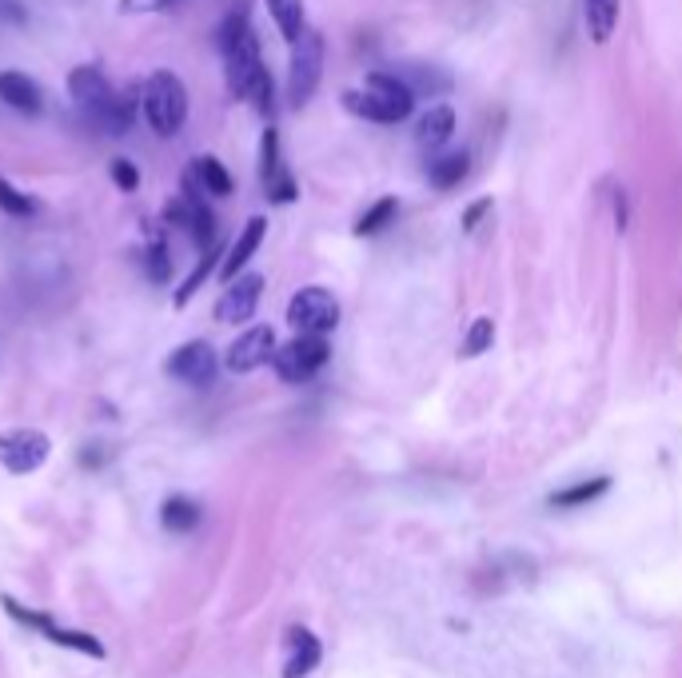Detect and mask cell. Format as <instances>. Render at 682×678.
<instances>
[{
  "instance_id": "e0dca14e",
  "label": "cell",
  "mask_w": 682,
  "mask_h": 678,
  "mask_svg": "<svg viewBox=\"0 0 682 678\" xmlns=\"http://www.w3.org/2000/svg\"><path fill=\"white\" fill-rule=\"evenodd\" d=\"M0 100H4L8 108H16V112H28V116L40 112V88H36V80H28V76L16 72V68L0 72Z\"/></svg>"
},
{
  "instance_id": "4dcf8cb0",
  "label": "cell",
  "mask_w": 682,
  "mask_h": 678,
  "mask_svg": "<svg viewBox=\"0 0 682 678\" xmlns=\"http://www.w3.org/2000/svg\"><path fill=\"white\" fill-rule=\"evenodd\" d=\"M0 212H8L12 220H24V216H32V212H36V200H32V196H24L20 188H12V184L0 176Z\"/></svg>"
},
{
  "instance_id": "ba28073f",
  "label": "cell",
  "mask_w": 682,
  "mask_h": 678,
  "mask_svg": "<svg viewBox=\"0 0 682 678\" xmlns=\"http://www.w3.org/2000/svg\"><path fill=\"white\" fill-rule=\"evenodd\" d=\"M4 611H8L16 623H24V627L40 631L44 639H52V643H60V647H72V651H80V655L104 659V643H100V639H92V635H84V631H68V627H60L56 619H48V615H40V611H28V607H20V603H16V599H8V595H4Z\"/></svg>"
},
{
  "instance_id": "f546056e",
  "label": "cell",
  "mask_w": 682,
  "mask_h": 678,
  "mask_svg": "<svg viewBox=\"0 0 682 678\" xmlns=\"http://www.w3.org/2000/svg\"><path fill=\"white\" fill-rule=\"evenodd\" d=\"M244 32H252V24H248V12L244 8H232L224 20H220V28H216V44H220V52H228Z\"/></svg>"
},
{
  "instance_id": "7402d4cb",
  "label": "cell",
  "mask_w": 682,
  "mask_h": 678,
  "mask_svg": "<svg viewBox=\"0 0 682 678\" xmlns=\"http://www.w3.org/2000/svg\"><path fill=\"white\" fill-rule=\"evenodd\" d=\"M467 152H447V156H439V160H431L427 164V180H431V188H439V192H451V188H459L463 184V176H467Z\"/></svg>"
},
{
  "instance_id": "5bb4252c",
  "label": "cell",
  "mask_w": 682,
  "mask_h": 678,
  "mask_svg": "<svg viewBox=\"0 0 682 678\" xmlns=\"http://www.w3.org/2000/svg\"><path fill=\"white\" fill-rule=\"evenodd\" d=\"M324 659L320 639L308 627H292L288 631V659H284V678H308Z\"/></svg>"
},
{
  "instance_id": "836d02e7",
  "label": "cell",
  "mask_w": 682,
  "mask_h": 678,
  "mask_svg": "<svg viewBox=\"0 0 682 678\" xmlns=\"http://www.w3.org/2000/svg\"><path fill=\"white\" fill-rule=\"evenodd\" d=\"M180 0H120V12H164Z\"/></svg>"
},
{
  "instance_id": "30bf717a",
  "label": "cell",
  "mask_w": 682,
  "mask_h": 678,
  "mask_svg": "<svg viewBox=\"0 0 682 678\" xmlns=\"http://www.w3.org/2000/svg\"><path fill=\"white\" fill-rule=\"evenodd\" d=\"M260 296H264V276L256 272H240L236 280H228L220 304H216V320L220 324H248L260 308Z\"/></svg>"
},
{
  "instance_id": "f1b7e54d",
  "label": "cell",
  "mask_w": 682,
  "mask_h": 678,
  "mask_svg": "<svg viewBox=\"0 0 682 678\" xmlns=\"http://www.w3.org/2000/svg\"><path fill=\"white\" fill-rule=\"evenodd\" d=\"M391 216H395V196H383L379 204H371V208L355 220V236H375V232H383V228L391 224Z\"/></svg>"
},
{
  "instance_id": "5b68a950",
  "label": "cell",
  "mask_w": 682,
  "mask_h": 678,
  "mask_svg": "<svg viewBox=\"0 0 682 678\" xmlns=\"http://www.w3.org/2000/svg\"><path fill=\"white\" fill-rule=\"evenodd\" d=\"M52 455V439L40 431V427H12V431H0V463L4 471L12 475H32L48 463Z\"/></svg>"
},
{
  "instance_id": "277c9868",
  "label": "cell",
  "mask_w": 682,
  "mask_h": 678,
  "mask_svg": "<svg viewBox=\"0 0 682 678\" xmlns=\"http://www.w3.org/2000/svg\"><path fill=\"white\" fill-rule=\"evenodd\" d=\"M332 347L324 336H312V332H300L296 339H288L284 347H276L272 355V367L284 383H308L324 363H328Z\"/></svg>"
},
{
  "instance_id": "ac0fdd59",
  "label": "cell",
  "mask_w": 682,
  "mask_h": 678,
  "mask_svg": "<svg viewBox=\"0 0 682 678\" xmlns=\"http://www.w3.org/2000/svg\"><path fill=\"white\" fill-rule=\"evenodd\" d=\"M619 8H623V0H583V20H587V32L595 44H607L615 36Z\"/></svg>"
},
{
  "instance_id": "83f0119b",
  "label": "cell",
  "mask_w": 682,
  "mask_h": 678,
  "mask_svg": "<svg viewBox=\"0 0 682 678\" xmlns=\"http://www.w3.org/2000/svg\"><path fill=\"white\" fill-rule=\"evenodd\" d=\"M491 343H495V320H491V316H479V320L467 328L463 343H459V355H463V359H475V355H483Z\"/></svg>"
},
{
  "instance_id": "d6986e66",
  "label": "cell",
  "mask_w": 682,
  "mask_h": 678,
  "mask_svg": "<svg viewBox=\"0 0 682 678\" xmlns=\"http://www.w3.org/2000/svg\"><path fill=\"white\" fill-rule=\"evenodd\" d=\"M415 96H439V92H447L451 88V76L447 72H439V68H431V64H403V68H391Z\"/></svg>"
},
{
  "instance_id": "44dd1931",
  "label": "cell",
  "mask_w": 682,
  "mask_h": 678,
  "mask_svg": "<svg viewBox=\"0 0 682 678\" xmlns=\"http://www.w3.org/2000/svg\"><path fill=\"white\" fill-rule=\"evenodd\" d=\"M188 200V236L196 240V248L200 252H208V248H216V216H212V208L204 204V196H184Z\"/></svg>"
},
{
  "instance_id": "484cf974",
  "label": "cell",
  "mask_w": 682,
  "mask_h": 678,
  "mask_svg": "<svg viewBox=\"0 0 682 678\" xmlns=\"http://www.w3.org/2000/svg\"><path fill=\"white\" fill-rule=\"evenodd\" d=\"M268 12L276 20V28L284 32V40H296L308 24H304V0H268Z\"/></svg>"
},
{
  "instance_id": "d4e9b609",
  "label": "cell",
  "mask_w": 682,
  "mask_h": 678,
  "mask_svg": "<svg viewBox=\"0 0 682 678\" xmlns=\"http://www.w3.org/2000/svg\"><path fill=\"white\" fill-rule=\"evenodd\" d=\"M611 491V479L607 475H595V479H587V483H575V487H567V491H555L551 495V507H583V503H595L599 495H607Z\"/></svg>"
},
{
  "instance_id": "7c38bea8",
  "label": "cell",
  "mask_w": 682,
  "mask_h": 678,
  "mask_svg": "<svg viewBox=\"0 0 682 678\" xmlns=\"http://www.w3.org/2000/svg\"><path fill=\"white\" fill-rule=\"evenodd\" d=\"M260 184L268 192L272 204H292L296 200V180L292 172L284 168V156H280V132L268 128L264 140H260Z\"/></svg>"
},
{
  "instance_id": "9a60e30c",
  "label": "cell",
  "mask_w": 682,
  "mask_h": 678,
  "mask_svg": "<svg viewBox=\"0 0 682 678\" xmlns=\"http://www.w3.org/2000/svg\"><path fill=\"white\" fill-rule=\"evenodd\" d=\"M264 236H268V220L264 216H252L248 224H244V232H240V240L232 244V252L224 256V264H220V280L228 284V280H236L244 268H248V260L260 252V244H264Z\"/></svg>"
},
{
  "instance_id": "ffe728a7",
  "label": "cell",
  "mask_w": 682,
  "mask_h": 678,
  "mask_svg": "<svg viewBox=\"0 0 682 678\" xmlns=\"http://www.w3.org/2000/svg\"><path fill=\"white\" fill-rule=\"evenodd\" d=\"M136 108H140V96L136 92H112L108 108L100 112V128L108 136H124L132 128V120H136Z\"/></svg>"
},
{
  "instance_id": "8fae6325",
  "label": "cell",
  "mask_w": 682,
  "mask_h": 678,
  "mask_svg": "<svg viewBox=\"0 0 682 678\" xmlns=\"http://www.w3.org/2000/svg\"><path fill=\"white\" fill-rule=\"evenodd\" d=\"M224 64H228V92H232L236 100H248V88L256 84V76L268 72L264 60H260V40H256V32H244V36L224 52Z\"/></svg>"
},
{
  "instance_id": "7a4b0ae2",
  "label": "cell",
  "mask_w": 682,
  "mask_h": 678,
  "mask_svg": "<svg viewBox=\"0 0 682 678\" xmlns=\"http://www.w3.org/2000/svg\"><path fill=\"white\" fill-rule=\"evenodd\" d=\"M140 112L156 136H176L188 120V92H184L180 76L168 68L152 72L144 80V92H140Z\"/></svg>"
},
{
  "instance_id": "52a82bcc",
  "label": "cell",
  "mask_w": 682,
  "mask_h": 678,
  "mask_svg": "<svg viewBox=\"0 0 682 678\" xmlns=\"http://www.w3.org/2000/svg\"><path fill=\"white\" fill-rule=\"evenodd\" d=\"M164 371H168L172 379L188 383V387H208V383L216 379V371H220V355H216L212 343L192 339V343H180V347L168 355Z\"/></svg>"
},
{
  "instance_id": "6da1fadb",
  "label": "cell",
  "mask_w": 682,
  "mask_h": 678,
  "mask_svg": "<svg viewBox=\"0 0 682 678\" xmlns=\"http://www.w3.org/2000/svg\"><path fill=\"white\" fill-rule=\"evenodd\" d=\"M343 108L371 120V124H399L415 108V92L395 76V72H371L363 88L343 92Z\"/></svg>"
},
{
  "instance_id": "2e32d148",
  "label": "cell",
  "mask_w": 682,
  "mask_h": 678,
  "mask_svg": "<svg viewBox=\"0 0 682 678\" xmlns=\"http://www.w3.org/2000/svg\"><path fill=\"white\" fill-rule=\"evenodd\" d=\"M451 136H455V108H451V104L427 108V112L419 116V124H415V144L427 148V152L443 148Z\"/></svg>"
},
{
  "instance_id": "d590c367",
  "label": "cell",
  "mask_w": 682,
  "mask_h": 678,
  "mask_svg": "<svg viewBox=\"0 0 682 678\" xmlns=\"http://www.w3.org/2000/svg\"><path fill=\"white\" fill-rule=\"evenodd\" d=\"M615 224H619V232L627 228V192L623 188L615 192Z\"/></svg>"
},
{
  "instance_id": "603a6c76",
  "label": "cell",
  "mask_w": 682,
  "mask_h": 678,
  "mask_svg": "<svg viewBox=\"0 0 682 678\" xmlns=\"http://www.w3.org/2000/svg\"><path fill=\"white\" fill-rule=\"evenodd\" d=\"M188 172L196 176V184H200L208 196H232V188H236L232 176H228V168H224L216 156H196Z\"/></svg>"
},
{
  "instance_id": "1f68e13d",
  "label": "cell",
  "mask_w": 682,
  "mask_h": 678,
  "mask_svg": "<svg viewBox=\"0 0 682 678\" xmlns=\"http://www.w3.org/2000/svg\"><path fill=\"white\" fill-rule=\"evenodd\" d=\"M148 276H152L156 284H164V280L172 276L168 244H164V236H160V232H152V236H148Z\"/></svg>"
},
{
  "instance_id": "9c48e42d",
  "label": "cell",
  "mask_w": 682,
  "mask_h": 678,
  "mask_svg": "<svg viewBox=\"0 0 682 678\" xmlns=\"http://www.w3.org/2000/svg\"><path fill=\"white\" fill-rule=\"evenodd\" d=\"M272 355H276V332H272L268 324H256V328L240 332V336L228 343L224 367L236 371V375H248V371H256V367L272 363Z\"/></svg>"
},
{
  "instance_id": "cb8c5ba5",
  "label": "cell",
  "mask_w": 682,
  "mask_h": 678,
  "mask_svg": "<svg viewBox=\"0 0 682 678\" xmlns=\"http://www.w3.org/2000/svg\"><path fill=\"white\" fill-rule=\"evenodd\" d=\"M160 523H164V531H176V535L192 531V527L200 523L196 499H188V495H168L164 507H160Z\"/></svg>"
},
{
  "instance_id": "e575fe53",
  "label": "cell",
  "mask_w": 682,
  "mask_h": 678,
  "mask_svg": "<svg viewBox=\"0 0 682 678\" xmlns=\"http://www.w3.org/2000/svg\"><path fill=\"white\" fill-rule=\"evenodd\" d=\"M487 212H491V200H479V204H471V208L463 212V228H467V232H475V228H479V220H483Z\"/></svg>"
},
{
  "instance_id": "4fadbf2b",
  "label": "cell",
  "mask_w": 682,
  "mask_h": 678,
  "mask_svg": "<svg viewBox=\"0 0 682 678\" xmlns=\"http://www.w3.org/2000/svg\"><path fill=\"white\" fill-rule=\"evenodd\" d=\"M68 96L92 116V120H100V112L108 108V100H112V88H108V80H104V72L100 68H92V64H80V68H72L68 72Z\"/></svg>"
},
{
  "instance_id": "d6a6232c",
  "label": "cell",
  "mask_w": 682,
  "mask_h": 678,
  "mask_svg": "<svg viewBox=\"0 0 682 678\" xmlns=\"http://www.w3.org/2000/svg\"><path fill=\"white\" fill-rule=\"evenodd\" d=\"M112 184H116V188H124V192H136V188H140V172H136V164H132V160H124V156H116V160H112Z\"/></svg>"
},
{
  "instance_id": "3957f363",
  "label": "cell",
  "mask_w": 682,
  "mask_h": 678,
  "mask_svg": "<svg viewBox=\"0 0 682 678\" xmlns=\"http://www.w3.org/2000/svg\"><path fill=\"white\" fill-rule=\"evenodd\" d=\"M324 76V36L316 28H304L292 40V64H288V100L296 108H304Z\"/></svg>"
},
{
  "instance_id": "4316f807",
  "label": "cell",
  "mask_w": 682,
  "mask_h": 678,
  "mask_svg": "<svg viewBox=\"0 0 682 678\" xmlns=\"http://www.w3.org/2000/svg\"><path fill=\"white\" fill-rule=\"evenodd\" d=\"M216 260H220V248H208V252H204L200 260H196V268H192V276H188V280L180 284V292H176V300H172L176 308H188V300H192V296L200 292V284L208 280V272L216 268Z\"/></svg>"
},
{
  "instance_id": "8992f818",
  "label": "cell",
  "mask_w": 682,
  "mask_h": 678,
  "mask_svg": "<svg viewBox=\"0 0 682 678\" xmlns=\"http://www.w3.org/2000/svg\"><path fill=\"white\" fill-rule=\"evenodd\" d=\"M288 324L296 332H312V336H328L340 324V300L328 288H300L288 304Z\"/></svg>"
}]
</instances>
